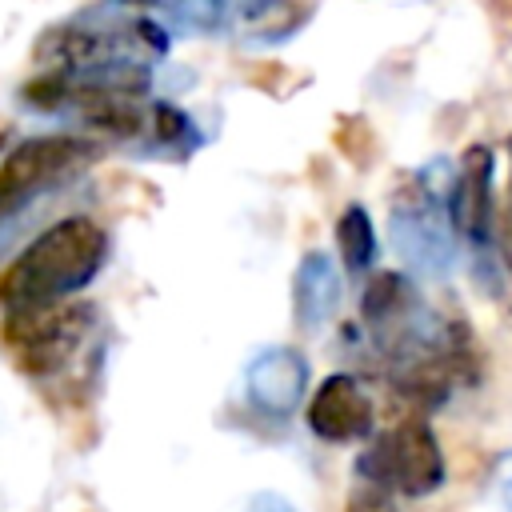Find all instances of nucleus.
Wrapping results in <instances>:
<instances>
[{
  "label": "nucleus",
  "instance_id": "1",
  "mask_svg": "<svg viewBox=\"0 0 512 512\" xmlns=\"http://www.w3.org/2000/svg\"><path fill=\"white\" fill-rule=\"evenodd\" d=\"M360 320L404 400L436 408L460 380H476L472 332L456 316L436 312L408 276L376 272L360 296Z\"/></svg>",
  "mask_w": 512,
  "mask_h": 512
},
{
  "label": "nucleus",
  "instance_id": "2",
  "mask_svg": "<svg viewBox=\"0 0 512 512\" xmlns=\"http://www.w3.org/2000/svg\"><path fill=\"white\" fill-rule=\"evenodd\" d=\"M104 260H108V232L92 216L56 220L0 272V308L32 312V308L64 304L96 280Z\"/></svg>",
  "mask_w": 512,
  "mask_h": 512
},
{
  "label": "nucleus",
  "instance_id": "3",
  "mask_svg": "<svg viewBox=\"0 0 512 512\" xmlns=\"http://www.w3.org/2000/svg\"><path fill=\"white\" fill-rule=\"evenodd\" d=\"M452 184L456 176L444 164L408 172L388 208V236L396 256L428 280H440L456 264V220H452Z\"/></svg>",
  "mask_w": 512,
  "mask_h": 512
},
{
  "label": "nucleus",
  "instance_id": "4",
  "mask_svg": "<svg viewBox=\"0 0 512 512\" xmlns=\"http://www.w3.org/2000/svg\"><path fill=\"white\" fill-rule=\"evenodd\" d=\"M96 324H100V312L84 300H64V304L32 308V312H8L4 344L20 372L36 380H56L84 356V348L96 336Z\"/></svg>",
  "mask_w": 512,
  "mask_h": 512
},
{
  "label": "nucleus",
  "instance_id": "5",
  "mask_svg": "<svg viewBox=\"0 0 512 512\" xmlns=\"http://www.w3.org/2000/svg\"><path fill=\"white\" fill-rule=\"evenodd\" d=\"M356 472L380 492H396V496L420 500V496H432L444 484L448 464H444L440 440L428 428V420L408 416V420H400L396 428H388L384 436H376L360 452Z\"/></svg>",
  "mask_w": 512,
  "mask_h": 512
},
{
  "label": "nucleus",
  "instance_id": "6",
  "mask_svg": "<svg viewBox=\"0 0 512 512\" xmlns=\"http://www.w3.org/2000/svg\"><path fill=\"white\" fill-rule=\"evenodd\" d=\"M96 156H100V144L92 136H76V132H52V136L20 140L0 160V216L24 208L28 200L44 196L48 188L72 180Z\"/></svg>",
  "mask_w": 512,
  "mask_h": 512
},
{
  "label": "nucleus",
  "instance_id": "7",
  "mask_svg": "<svg viewBox=\"0 0 512 512\" xmlns=\"http://www.w3.org/2000/svg\"><path fill=\"white\" fill-rule=\"evenodd\" d=\"M492 148L472 144L460 160L456 184H452V220H456V236H464V244L476 256V268L488 272L492 256H496V196H492Z\"/></svg>",
  "mask_w": 512,
  "mask_h": 512
},
{
  "label": "nucleus",
  "instance_id": "8",
  "mask_svg": "<svg viewBox=\"0 0 512 512\" xmlns=\"http://www.w3.org/2000/svg\"><path fill=\"white\" fill-rule=\"evenodd\" d=\"M308 428H312V436H320L328 444L368 440L376 428V408L356 376L332 372L316 384V392L308 400Z\"/></svg>",
  "mask_w": 512,
  "mask_h": 512
},
{
  "label": "nucleus",
  "instance_id": "9",
  "mask_svg": "<svg viewBox=\"0 0 512 512\" xmlns=\"http://www.w3.org/2000/svg\"><path fill=\"white\" fill-rule=\"evenodd\" d=\"M244 392L256 412L284 420L308 392V360L296 348H264L244 372Z\"/></svg>",
  "mask_w": 512,
  "mask_h": 512
},
{
  "label": "nucleus",
  "instance_id": "10",
  "mask_svg": "<svg viewBox=\"0 0 512 512\" xmlns=\"http://www.w3.org/2000/svg\"><path fill=\"white\" fill-rule=\"evenodd\" d=\"M340 296H344V280H340L336 260L324 248L304 252L300 264H296V276H292V316H296V328L300 332H320L336 316Z\"/></svg>",
  "mask_w": 512,
  "mask_h": 512
},
{
  "label": "nucleus",
  "instance_id": "11",
  "mask_svg": "<svg viewBox=\"0 0 512 512\" xmlns=\"http://www.w3.org/2000/svg\"><path fill=\"white\" fill-rule=\"evenodd\" d=\"M336 248H340V260H344V272L352 276H364L372 264H376V224L368 216V208L360 204H348L336 220Z\"/></svg>",
  "mask_w": 512,
  "mask_h": 512
},
{
  "label": "nucleus",
  "instance_id": "12",
  "mask_svg": "<svg viewBox=\"0 0 512 512\" xmlns=\"http://www.w3.org/2000/svg\"><path fill=\"white\" fill-rule=\"evenodd\" d=\"M304 20H308V12L296 8L292 0H244L240 4V24L260 40H284Z\"/></svg>",
  "mask_w": 512,
  "mask_h": 512
},
{
  "label": "nucleus",
  "instance_id": "13",
  "mask_svg": "<svg viewBox=\"0 0 512 512\" xmlns=\"http://www.w3.org/2000/svg\"><path fill=\"white\" fill-rule=\"evenodd\" d=\"M116 4H156L188 32H216L240 12L236 0H116Z\"/></svg>",
  "mask_w": 512,
  "mask_h": 512
},
{
  "label": "nucleus",
  "instance_id": "14",
  "mask_svg": "<svg viewBox=\"0 0 512 512\" xmlns=\"http://www.w3.org/2000/svg\"><path fill=\"white\" fill-rule=\"evenodd\" d=\"M496 256L512 276V136H508V188L496 208Z\"/></svg>",
  "mask_w": 512,
  "mask_h": 512
},
{
  "label": "nucleus",
  "instance_id": "15",
  "mask_svg": "<svg viewBox=\"0 0 512 512\" xmlns=\"http://www.w3.org/2000/svg\"><path fill=\"white\" fill-rule=\"evenodd\" d=\"M344 512H396V504H392L388 492H380V488L368 484V488H356V492L348 496Z\"/></svg>",
  "mask_w": 512,
  "mask_h": 512
},
{
  "label": "nucleus",
  "instance_id": "16",
  "mask_svg": "<svg viewBox=\"0 0 512 512\" xmlns=\"http://www.w3.org/2000/svg\"><path fill=\"white\" fill-rule=\"evenodd\" d=\"M244 512H296L288 500H280V496H272V492H260Z\"/></svg>",
  "mask_w": 512,
  "mask_h": 512
},
{
  "label": "nucleus",
  "instance_id": "17",
  "mask_svg": "<svg viewBox=\"0 0 512 512\" xmlns=\"http://www.w3.org/2000/svg\"><path fill=\"white\" fill-rule=\"evenodd\" d=\"M512 464V460H508ZM508 508H512V476H508Z\"/></svg>",
  "mask_w": 512,
  "mask_h": 512
}]
</instances>
